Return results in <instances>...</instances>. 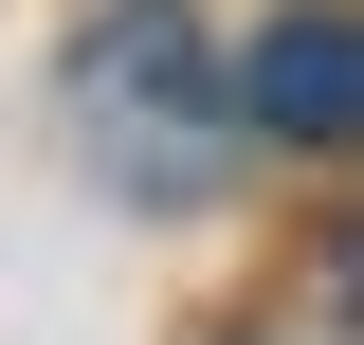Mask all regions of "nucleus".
Instances as JSON below:
<instances>
[{
  "label": "nucleus",
  "instance_id": "obj_1",
  "mask_svg": "<svg viewBox=\"0 0 364 345\" xmlns=\"http://www.w3.org/2000/svg\"><path fill=\"white\" fill-rule=\"evenodd\" d=\"M237 109H255L273 146H346V18L328 0H291L255 55H237Z\"/></svg>",
  "mask_w": 364,
  "mask_h": 345
}]
</instances>
